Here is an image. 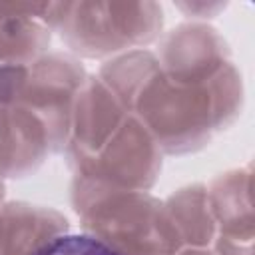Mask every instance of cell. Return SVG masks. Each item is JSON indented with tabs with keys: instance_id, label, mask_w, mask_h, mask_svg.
<instances>
[{
	"instance_id": "obj_1",
	"label": "cell",
	"mask_w": 255,
	"mask_h": 255,
	"mask_svg": "<svg viewBox=\"0 0 255 255\" xmlns=\"http://www.w3.org/2000/svg\"><path fill=\"white\" fill-rule=\"evenodd\" d=\"M34 255H124V253L116 251L98 237L84 233H70V235L54 237L52 241L42 245Z\"/></svg>"
}]
</instances>
